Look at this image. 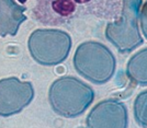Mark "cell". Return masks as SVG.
<instances>
[{"instance_id":"cell-1","label":"cell","mask_w":147,"mask_h":128,"mask_svg":"<svg viewBox=\"0 0 147 128\" xmlns=\"http://www.w3.org/2000/svg\"><path fill=\"white\" fill-rule=\"evenodd\" d=\"M94 92L91 86L75 77H61L49 86V101L56 114L73 118L91 105Z\"/></svg>"},{"instance_id":"cell-2","label":"cell","mask_w":147,"mask_h":128,"mask_svg":"<svg viewBox=\"0 0 147 128\" xmlns=\"http://www.w3.org/2000/svg\"><path fill=\"white\" fill-rule=\"evenodd\" d=\"M73 62L80 76L96 84L107 83L113 77L117 68L113 53L98 42L80 44L76 49Z\"/></svg>"},{"instance_id":"cell-3","label":"cell","mask_w":147,"mask_h":128,"mask_svg":"<svg viewBox=\"0 0 147 128\" xmlns=\"http://www.w3.org/2000/svg\"><path fill=\"white\" fill-rule=\"evenodd\" d=\"M28 48L37 64L55 66L63 62L69 55L71 37L65 31L38 29L29 37Z\"/></svg>"},{"instance_id":"cell-4","label":"cell","mask_w":147,"mask_h":128,"mask_svg":"<svg viewBox=\"0 0 147 128\" xmlns=\"http://www.w3.org/2000/svg\"><path fill=\"white\" fill-rule=\"evenodd\" d=\"M143 0H123L121 19L107 25L105 37L122 54L131 53L144 41L138 30Z\"/></svg>"},{"instance_id":"cell-5","label":"cell","mask_w":147,"mask_h":128,"mask_svg":"<svg viewBox=\"0 0 147 128\" xmlns=\"http://www.w3.org/2000/svg\"><path fill=\"white\" fill-rule=\"evenodd\" d=\"M33 98L34 89L31 82L21 81L17 77L0 80V116L18 114L30 105Z\"/></svg>"},{"instance_id":"cell-6","label":"cell","mask_w":147,"mask_h":128,"mask_svg":"<svg viewBox=\"0 0 147 128\" xmlns=\"http://www.w3.org/2000/svg\"><path fill=\"white\" fill-rule=\"evenodd\" d=\"M90 128H125L127 127L126 106L117 100H104L97 104L86 118Z\"/></svg>"},{"instance_id":"cell-7","label":"cell","mask_w":147,"mask_h":128,"mask_svg":"<svg viewBox=\"0 0 147 128\" xmlns=\"http://www.w3.org/2000/svg\"><path fill=\"white\" fill-rule=\"evenodd\" d=\"M25 7L14 0H0V37L17 35L20 25L26 20Z\"/></svg>"},{"instance_id":"cell-8","label":"cell","mask_w":147,"mask_h":128,"mask_svg":"<svg viewBox=\"0 0 147 128\" xmlns=\"http://www.w3.org/2000/svg\"><path fill=\"white\" fill-rule=\"evenodd\" d=\"M147 48L136 53L127 62L126 74L132 82L145 86L147 84Z\"/></svg>"},{"instance_id":"cell-9","label":"cell","mask_w":147,"mask_h":128,"mask_svg":"<svg viewBox=\"0 0 147 128\" xmlns=\"http://www.w3.org/2000/svg\"><path fill=\"white\" fill-rule=\"evenodd\" d=\"M146 102H147V92L144 91L138 94L134 102V116L136 122L142 127L147 126L146 117Z\"/></svg>"},{"instance_id":"cell-10","label":"cell","mask_w":147,"mask_h":128,"mask_svg":"<svg viewBox=\"0 0 147 128\" xmlns=\"http://www.w3.org/2000/svg\"><path fill=\"white\" fill-rule=\"evenodd\" d=\"M145 6H146V5H145ZM145 6L143 8V13H142L140 17L142 18V27H143V31H144V35L146 37V22H145V11H146V7Z\"/></svg>"}]
</instances>
